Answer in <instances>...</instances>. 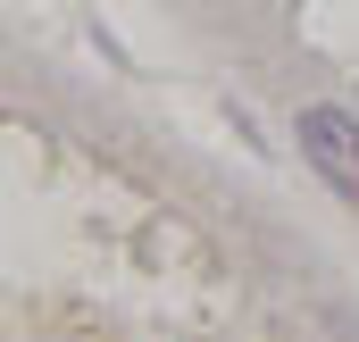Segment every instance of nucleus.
<instances>
[{
	"mask_svg": "<svg viewBox=\"0 0 359 342\" xmlns=\"http://www.w3.org/2000/svg\"><path fill=\"white\" fill-rule=\"evenodd\" d=\"M301 151L334 175L343 192H359V125L343 109H301Z\"/></svg>",
	"mask_w": 359,
	"mask_h": 342,
	"instance_id": "f257e3e1",
	"label": "nucleus"
}]
</instances>
